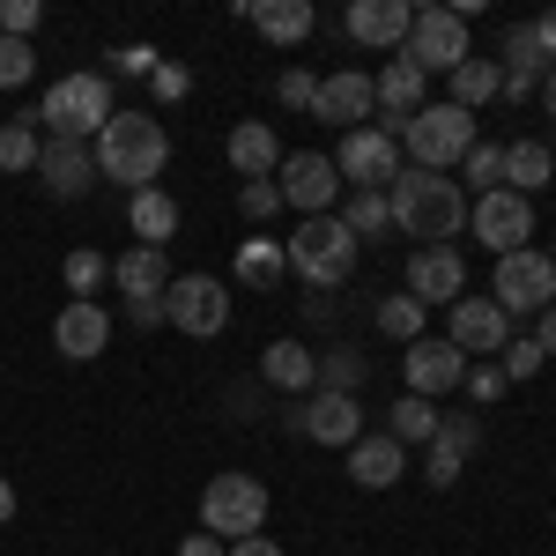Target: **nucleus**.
Here are the masks:
<instances>
[{
	"instance_id": "obj_22",
	"label": "nucleus",
	"mask_w": 556,
	"mask_h": 556,
	"mask_svg": "<svg viewBox=\"0 0 556 556\" xmlns=\"http://www.w3.org/2000/svg\"><path fill=\"white\" fill-rule=\"evenodd\" d=\"M112 282H119V298L127 304H149L172 290V260L156 253V245H127V253L112 260Z\"/></svg>"
},
{
	"instance_id": "obj_30",
	"label": "nucleus",
	"mask_w": 556,
	"mask_h": 556,
	"mask_svg": "<svg viewBox=\"0 0 556 556\" xmlns=\"http://www.w3.org/2000/svg\"><path fill=\"white\" fill-rule=\"evenodd\" d=\"M371 319H379V334L386 342H424V319H430V304H416L408 298V290H401V298H379V312H371Z\"/></svg>"
},
{
	"instance_id": "obj_47",
	"label": "nucleus",
	"mask_w": 556,
	"mask_h": 556,
	"mask_svg": "<svg viewBox=\"0 0 556 556\" xmlns=\"http://www.w3.org/2000/svg\"><path fill=\"white\" fill-rule=\"evenodd\" d=\"M527 30H534V45H542V52H549V60H556V8H542V15H534Z\"/></svg>"
},
{
	"instance_id": "obj_41",
	"label": "nucleus",
	"mask_w": 556,
	"mask_h": 556,
	"mask_svg": "<svg viewBox=\"0 0 556 556\" xmlns=\"http://www.w3.org/2000/svg\"><path fill=\"white\" fill-rule=\"evenodd\" d=\"M30 30H38V0H0V38L30 45Z\"/></svg>"
},
{
	"instance_id": "obj_39",
	"label": "nucleus",
	"mask_w": 556,
	"mask_h": 556,
	"mask_svg": "<svg viewBox=\"0 0 556 556\" xmlns=\"http://www.w3.org/2000/svg\"><path fill=\"white\" fill-rule=\"evenodd\" d=\"M497 356H505V364H497L505 379H534V371H542V349H534V334H513Z\"/></svg>"
},
{
	"instance_id": "obj_9",
	"label": "nucleus",
	"mask_w": 556,
	"mask_h": 556,
	"mask_svg": "<svg viewBox=\"0 0 556 556\" xmlns=\"http://www.w3.org/2000/svg\"><path fill=\"white\" fill-rule=\"evenodd\" d=\"M334 172H342L349 193H386V186L401 178V141L386 127H356V134H342V149H334Z\"/></svg>"
},
{
	"instance_id": "obj_13",
	"label": "nucleus",
	"mask_w": 556,
	"mask_h": 556,
	"mask_svg": "<svg viewBox=\"0 0 556 556\" xmlns=\"http://www.w3.org/2000/svg\"><path fill=\"white\" fill-rule=\"evenodd\" d=\"M52 349H60L67 364L104 356V349H112V312H104L97 298H67V304H60V319H52Z\"/></svg>"
},
{
	"instance_id": "obj_29",
	"label": "nucleus",
	"mask_w": 556,
	"mask_h": 556,
	"mask_svg": "<svg viewBox=\"0 0 556 556\" xmlns=\"http://www.w3.org/2000/svg\"><path fill=\"white\" fill-rule=\"evenodd\" d=\"M386 438H393V445H430V438H438V401L401 393V401L386 408Z\"/></svg>"
},
{
	"instance_id": "obj_2",
	"label": "nucleus",
	"mask_w": 556,
	"mask_h": 556,
	"mask_svg": "<svg viewBox=\"0 0 556 556\" xmlns=\"http://www.w3.org/2000/svg\"><path fill=\"white\" fill-rule=\"evenodd\" d=\"M89 156H97V178H119L127 193H141V186H156L164 164H172V134L156 127L149 112H112L104 134L89 141Z\"/></svg>"
},
{
	"instance_id": "obj_17",
	"label": "nucleus",
	"mask_w": 556,
	"mask_h": 556,
	"mask_svg": "<svg viewBox=\"0 0 556 556\" xmlns=\"http://www.w3.org/2000/svg\"><path fill=\"white\" fill-rule=\"evenodd\" d=\"M38 178H45V193L83 201L89 186H97V156H89V141H60V134H45V141H38Z\"/></svg>"
},
{
	"instance_id": "obj_21",
	"label": "nucleus",
	"mask_w": 556,
	"mask_h": 556,
	"mask_svg": "<svg viewBox=\"0 0 556 556\" xmlns=\"http://www.w3.org/2000/svg\"><path fill=\"white\" fill-rule=\"evenodd\" d=\"M401 475H408V445H393L386 430L349 445V482H356V490H393Z\"/></svg>"
},
{
	"instance_id": "obj_46",
	"label": "nucleus",
	"mask_w": 556,
	"mask_h": 556,
	"mask_svg": "<svg viewBox=\"0 0 556 556\" xmlns=\"http://www.w3.org/2000/svg\"><path fill=\"white\" fill-rule=\"evenodd\" d=\"M119 75H156V52H149V45H127V52H119Z\"/></svg>"
},
{
	"instance_id": "obj_37",
	"label": "nucleus",
	"mask_w": 556,
	"mask_h": 556,
	"mask_svg": "<svg viewBox=\"0 0 556 556\" xmlns=\"http://www.w3.org/2000/svg\"><path fill=\"white\" fill-rule=\"evenodd\" d=\"M460 475H468V460H460L453 445H438V438H430V445H424V482H430V490H453Z\"/></svg>"
},
{
	"instance_id": "obj_5",
	"label": "nucleus",
	"mask_w": 556,
	"mask_h": 556,
	"mask_svg": "<svg viewBox=\"0 0 556 556\" xmlns=\"http://www.w3.org/2000/svg\"><path fill=\"white\" fill-rule=\"evenodd\" d=\"M267 527V482L260 475H208V490H201V534L215 542H245Z\"/></svg>"
},
{
	"instance_id": "obj_35",
	"label": "nucleus",
	"mask_w": 556,
	"mask_h": 556,
	"mask_svg": "<svg viewBox=\"0 0 556 556\" xmlns=\"http://www.w3.org/2000/svg\"><path fill=\"white\" fill-rule=\"evenodd\" d=\"M460 172L475 178V193H497L505 186V141H475L468 156H460Z\"/></svg>"
},
{
	"instance_id": "obj_14",
	"label": "nucleus",
	"mask_w": 556,
	"mask_h": 556,
	"mask_svg": "<svg viewBox=\"0 0 556 556\" xmlns=\"http://www.w3.org/2000/svg\"><path fill=\"white\" fill-rule=\"evenodd\" d=\"M290 430H304L312 445H356L364 438V408H356V393H304V408L290 416Z\"/></svg>"
},
{
	"instance_id": "obj_24",
	"label": "nucleus",
	"mask_w": 556,
	"mask_h": 556,
	"mask_svg": "<svg viewBox=\"0 0 556 556\" xmlns=\"http://www.w3.org/2000/svg\"><path fill=\"white\" fill-rule=\"evenodd\" d=\"M245 23H253L267 45H304L312 38V0H245Z\"/></svg>"
},
{
	"instance_id": "obj_50",
	"label": "nucleus",
	"mask_w": 556,
	"mask_h": 556,
	"mask_svg": "<svg viewBox=\"0 0 556 556\" xmlns=\"http://www.w3.org/2000/svg\"><path fill=\"white\" fill-rule=\"evenodd\" d=\"M127 319H134V327H164V298H149V304H127Z\"/></svg>"
},
{
	"instance_id": "obj_4",
	"label": "nucleus",
	"mask_w": 556,
	"mask_h": 556,
	"mask_svg": "<svg viewBox=\"0 0 556 556\" xmlns=\"http://www.w3.org/2000/svg\"><path fill=\"white\" fill-rule=\"evenodd\" d=\"M282 253H290V275H304L312 290H342L356 275V238L342 230V215H304Z\"/></svg>"
},
{
	"instance_id": "obj_33",
	"label": "nucleus",
	"mask_w": 556,
	"mask_h": 556,
	"mask_svg": "<svg viewBox=\"0 0 556 556\" xmlns=\"http://www.w3.org/2000/svg\"><path fill=\"white\" fill-rule=\"evenodd\" d=\"M371 379V364L356 356V349H334V356H319V393H364Z\"/></svg>"
},
{
	"instance_id": "obj_27",
	"label": "nucleus",
	"mask_w": 556,
	"mask_h": 556,
	"mask_svg": "<svg viewBox=\"0 0 556 556\" xmlns=\"http://www.w3.org/2000/svg\"><path fill=\"white\" fill-rule=\"evenodd\" d=\"M490 97H505V67H497V60H460V67H453V97H445V104H460V112H482V104H490Z\"/></svg>"
},
{
	"instance_id": "obj_44",
	"label": "nucleus",
	"mask_w": 556,
	"mask_h": 556,
	"mask_svg": "<svg viewBox=\"0 0 556 556\" xmlns=\"http://www.w3.org/2000/svg\"><path fill=\"white\" fill-rule=\"evenodd\" d=\"M149 83H156V97H164V104H178V97L193 89V75H186V67H164V60H156V75H149Z\"/></svg>"
},
{
	"instance_id": "obj_53",
	"label": "nucleus",
	"mask_w": 556,
	"mask_h": 556,
	"mask_svg": "<svg viewBox=\"0 0 556 556\" xmlns=\"http://www.w3.org/2000/svg\"><path fill=\"white\" fill-rule=\"evenodd\" d=\"M549 260H556V253H549Z\"/></svg>"
},
{
	"instance_id": "obj_3",
	"label": "nucleus",
	"mask_w": 556,
	"mask_h": 556,
	"mask_svg": "<svg viewBox=\"0 0 556 556\" xmlns=\"http://www.w3.org/2000/svg\"><path fill=\"white\" fill-rule=\"evenodd\" d=\"M393 141H401V156L416 172H453L482 134H475V112H460V104H424L416 119L393 127Z\"/></svg>"
},
{
	"instance_id": "obj_32",
	"label": "nucleus",
	"mask_w": 556,
	"mask_h": 556,
	"mask_svg": "<svg viewBox=\"0 0 556 556\" xmlns=\"http://www.w3.org/2000/svg\"><path fill=\"white\" fill-rule=\"evenodd\" d=\"M342 230L356 238V245H364V238H386V230H393V208H386V193H349Z\"/></svg>"
},
{
	"instance_id": "obj_11",
	"label": "nucleus",
	"mask_w": 556,
	"mask_h": 556,
	"mask_svg": "<svg viewBox=\"0 0 556 556\" xmlns=\"http://www.w3.org/2000/svg\"><path fill=\"white\" fill-rule=\"evenodd\" d=\"M401 60H408V67H424V75H453V67L468 60V23H460L453 8H416Z\"/></svg>"
},
{
	"instance_id": "obj_12",
	"label": "nucleus",
	"mask_w": 556,
	"mask_h": 556,
	"mask_svg": "<svg viewBox=\"0 0 556 556\" xmlns=\"http://www.w3.org/2000/svg\"><path fill=\"white\" fill-rule=\"evenodd\" d=\"M275 193H282V208H298V215H327L334 201H342V172H334V156L304 149V156H282Z\"/></svg>"
},
{
	"instance_id": "obj_43",
	"label": "nucleus",
	"mask_w": 556,
	"mask_h": 556,
	"mask_svg": "<svg viewBox=\"0 0 556 556\" xmlns=\"http://www.w3.org/2000/svg\"><path fill=\"white\" fill-rule=\"evenodd\" d=\"M460 386H468L475 401H497V393H505V386H513V379H505L497 364H468V379H460Z\"/></svg>"
},
{
	"instance_id": "obj_40",
	"label": "nucleus",
	"mask_w": 556,
	"mask_h": 556,
	"mask_svg": "<svg viewBox=\"0 0 556 556\" xmlns=\"http://www.w3.org/2000/svg\"><path fill=\"white\" fill-rule=\"evenodd\" d=\"M238 208L253 215V223L282 215V193H275V178H245V186H238Z\"/></svg>"
},
{
	"instance_id": "obj_52",
	"label": "nucleus",
	"mask_w": 556,
	"mask_h": 556,
	"mask_svg": "<svg viewBox=\"0 0 556 556\" xmlns=\"http://www.w3.org/2000/svg\"><path fill=\"white\" fill-rule=\"evenodd\" d=\"M542 112H549V119H556V67H549V75H542Z\"/></svg>"
},
{
	"instance_id": "obj_16",
	"label": "nucleus",
	"mask_w": 556,
	"mask_h": 556,
	"mask_svg": "<svg viewBox=\"0 0 556 556\" xmlns=\"http://www.w3.org/2000/svg\"><path fill=\"white\" fill-rule=\"evenodd\" d=\"M445 342L460 349V356H497V349L513 342V319L497 312L490 298H460V304H445Z\"/></svg>"
},
{
	"instance_id": "obj_18",
	"label": "nucleus",
	"mask_w": 556,
	"mask_h": 556,
	"mask_svg": "<svg viewBox=\"0 0 556 556\" xmlns=\"http://www.w3.org/2000/svg\"><path fill=\"white\" fill-rule=\"evenodd\" d=\"M460 290H468L460 253L453 245H416V260H408V298L416 304H460Z\"/></svg>"
},
{
	"instance_id": "obj_7",
	"label": "nucleus",
	"mask_w": 556,
	"mask_h": 556,
	"mask_svg": "<svg viewBox=\"0 0 556 556\" xmlns=\"http://www.w3.org/2000/svg\"><path fill=\"white\" fill-rule=\"evenodd\" d=\"M490 304L513 319V312H549L556 304V260L542 253V245H527V253H505L497 260V275H490Z\"/></svg>"
},
{
	"instance_id": "obj_45",
	"label": "nucleus",
	"mask_w": 556,
	"mask_h": 556,
	"mask_svg": "<svg viewBox=\"0 0 556 556\" xmlns=\"http://www.w3.org/2000/svg\"><path fill=\"white\" fill-rule=\"evenodd\" d=\"M223 556H282V542L275 534H245V542H230Z\"/></svg>"
},
{
	"instance_id": "obj_6",
	"label": "nucleus",
	"mask_w": 556,
	"mask_h": 556,
	"mask_svg": "<svg viewBox=\"0 0 556 556\" xmlns=\"http://www.w3.org/2000/svg\"><path fill=\"white\" fill-rule=\"evenodd\" d=\"M38 119H45V134H60V141H97L104 119H112V83H104V75H60V83L45 89Z\"/></svg>"
},
{
	"instance_id": "obj_8",
	"label": "nucleus",
	"mask_w": 556,
	"mask_h": 556,
	"mask_svg": "<svg viewBox=\"0 0 556 556\" xmlns=\"http://www.w3.org/2000/svg\"><path fill=\"white\" fill-rule=\"evenodd\" d=\"M468 223H475V245H490L497 260L534 245V201H527V193H513V186L475 193V201H468Z\"/></svg>"
},
{
	"instance_id": "obj_28",
	"label": "nucleus",
	"mask_w": 556,
	"mask_h": 556,
	"mask_svg": "<svg viewBox=\"0 0 556 556\" xmlns=\"http://www.w3.org/2000/svg\"><path fill=\"white\" fill-rule=\"evenodd\" d=\"M549 178H556V156L542 149V141H505V186H513V193L534 201Z\"/></svg>"
},
{
	"instance_id": "obj_49",
	"label": "nucleus",
	"mask_w": 556,
	"mask_h": 556,
	"mask_svg": "<svg viewBox=\"0 0 556 556\" xmlns=\"http://www.w3.org/2000/svg\"><path fill=\"white\" fill-rule=\"evenodd\" d=\"M534 349H542V356H556V304L534 319Z\"/></svg>"
},
{
	"instance_id": "obj_36",
	"label": "nucleus",
	"mask_w": 556,
	"mask_h": 556,
	"mask_svg": "<svg viewBox=\"0 0 556 556\" xmlns=\"http://www.w3.org/2000/svg\"><path fill=\"white\" fill-rule=\"evenodd\" d=\"M104 282H112V260L104 253H67V290H75V298H97V290H104Z\"/></svg>"
},
{
	"instance_id": "obj_10",
	"label": "nucleus",
	"mask_w": 556,
	"mask_h": 556,
	"mask_svg": "<svg viewBox=\"0 0 556 556\" xmlns=\"http://www.w3.org/2000/svg\"><path fill=\"white\" fill-rule=\"evenodd\" d=\"M164 319H172L178 334H193V342H215L230 327V290L215 275H178L172 290H164Z\"/></svg>"
},
{
	"instance_id": "obj_26",
	"label": "nucleus",
	"mask_w": 556,
	"mask_h": 556,
	"mask_svg": "<svg viewBox=\"0 0 556 556\" xmlns=\"http://www.w3.org/2000/svg\"><path fill=\"white\" fill-rule=\"evenodd\" d=\"M127 223H134V238H141V245H156V253H164V238H178V201L164 193V186H141V193L127 201Z\"/></svg>"
},
{
	"instance_id": "obj_19",
	"label": "nucleus",
	"mask_w": 556,
	"mask_h": 556,
	"mask_svg": "<svg viewBox=\"0 0 556 556\" xmlns=\"http://www.w3.org/2000/svg\"><path fill=\"white\" fill-rule=\"evenodd\" d=\"M371 112H379V97H371V75H356V67L327 75L319 97H312V119H327V127H342V134H356V119H371Z\"/></svg>"
},
{
	"instance_id": "obj_20",
	"label": "nucleus",
	"mask_w": 556,
	"mask_h": 556,
	"mask_svg": "<svg viewBox=\"0 0 556 556\" xmlns=\"http://www.w3.org/2000/svg\"><path fill=\"white\" fill-rule=\"evenodd\" d=\"M408 23H416L408 0H349V15H342V30L356 45H386V52L408 45Z\"/></svg>"
},
{
	"instance_id": "obj_25",
	"label": "nucleus",
	"mask_w": 556,
	"mask_h": 556,
	"mask_svg": "<svg viewBox=\"0 0 556 556\" xmlns=\"http://www.w3.org/2000/svg\"><path fill=\"white\" fill-rule=\"evenodd\" d=\"M260 379L282 386V393H319V356L304 342H267L260 349Z\"/></svg>"
},
{
	"instance_id": "obj_38",
	"label": "nucleus",
	"mask_w": 556,
	"mask_h": 556,
	"mask_svg": "<svg viewBox=\"0 0 556 556\" xmlns=\"http://www.w3.org/2000/svg\"><path fill=\"white\" fill-rule=\"evenodd\" d=\"M30 75H38V52L23 38H0V89H23Z\"/></svg>"
},
{
	"instance_id": "obj_51",
	"label": "nucleus",
	"mask_w": 556,
	"mask_h": 556,
	"mask_svg": "<svg viewBox=\"0 0 556 556\" xmlns=\"http://www.w3.org/2000/svg\"><path fill=\"white\" fill-rule=\"evenodd\" d=\"M8 519H15V482L0 475V527H8Z\"/></svg>"
},
{
	"instance_id": "obj_42",
	"label": "nucleus",
	"mask_w": 556,
	"mask_h": 556,
	"mask_svg": "<svg viewBox=\"0 0 556 556\" xmlns=\"http://www.w3.org/2000/svg\"><path fill=\"white\" fill-rule=\"evenodd\" d=\"M275 97H282V104H298V112H312V97H319V75H304V67H290V75L275 83Z\"/></svg>"
},
{
	"instance_id": "obj_1",
	"label": "nucleus",
	"mask_w": 556,
	"mask_h": 556,
	"mask_svg": "<svg viewBox=\"0 0 556 556\" xmlns=\"http://www.w3.org/2000/svg\"><path fill=\"white\" fill-rule=\"evenodd\" d=\"M386 208H393V230L416 238V245H453L468 230V186L445 172H416L401 164V178L386 186Z\"/></svg>"
},
{
	"instance_id": "obj_31",
	"label": "nucleus",
	"mask_w": 556,
	"mask_h": 556,
	"mask_svg": "<svg viewBox=\"0 0 556 556\" xmlns=\"http://www.w3.org/2000/svg\"><path fill=\"white\" fill-rule=\"evenodd\" d=\"M290 275V253L282 245H267V238H253L245 253H238V282H253V290H275Z\"/></svg>"
},
{
	"instance_id": "obj_23",
	"label": "nucleus",
	"mask_w": 556,
	"mask_h": 556,
	"mask_svg": "<svg viewBox=\"0 0 556 556\" xmlns=\"http://www.w3.org/2000/svg\"><path fill=\"white\" fill-rule=\"evenodd\" d=\"M230 172L238 178H275L282 172V141H275L267 119H238V127H230Z\"/></svg>"
},
{
	"instance_id": "obj_34",
	"label": "nucleus",
	"mask_w": 556,
	"mask_h": 556,
	"mask_svg": "<svg viewBox=\"0 0 556 556\" xmlns=\"http://www.w3.org/2000/svg\"><path fill=\"white\" fill-rule=\"evenodd\" d=\"M0 172H38V127L30 119H0Z\"/></svg>"
},
{
	"instance_id": "obj_15",
	"label": "nucleus",
	"mask_w": 556,
	"mask_h": 556,
	"mask_svg": "<svg viewBox=\"0 0 556 556\" xmlns=\"http://www.w3.org/2000/svg\"><path fill=\"white\" fill-rule=\"evenodd\" d=\"M401 379H408V393L438 401V393H453V386L468 379V356L445 342V334H424V342H408V356H401Z\"/></svg>"
},
{
	"instance_id": "obj_48",
	"label": "nucleus",
	"mask_w": 556,
	"mask_h": 556,
	"mask_svg": "<svg viewBox=\"0 0 556 556\" xmlns=\"http://www.w3.org/2000/svg\"><path fill=\"white\" fill-rule=\"evenodd\" d=\"M230 549V542H215V534H186V542H178V556H223Z\"/></svg>"
}]
</instances>
